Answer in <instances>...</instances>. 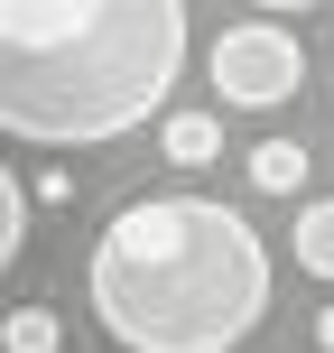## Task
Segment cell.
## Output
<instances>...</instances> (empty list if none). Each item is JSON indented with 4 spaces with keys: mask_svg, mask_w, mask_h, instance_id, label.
Segmentation results:
<instances>
[{
    "mask_svg": "<svg viewBox=\"0 0 334 353\" xmlns=\"http://www.w3.org/2000/svg\"><path fill=\"white\" fill-rule=\"evenodd\" d=\"M84 298L130 353H232L269 316V242L223 195H130L93 232Z\"/></svg>",
    "mask_w": 334,
    "mask_h": 353,
    "instance_id": "obj_1",
    "label": "cell"
},
{
    "mask_svg": "<svg viewBox=\"0 0 334 353\" xmlns=\"http://www.w3.org/2000/svg\"><path fill=\"white\" fill-rule=\"evenodd\" d=\"M186 74V0H0V130L103 149L167 112Z\"/></svg>",
    "mask_w": 334,
    "mask_h": 353,
    "instance_id": "obj_2",
    "label": "cell"
},
{
    "mask_svg": "<svg viewBox=\"0 0 334 353\" xmlns=\"http://www.w3.org/2000/svg\"><path fill=\"white\" fill-rule=\"evenodd\" d=\"M205 74H213V93H223L232 112H279L288 93L306 84V47L279 28V19H242V28L213 37Z\"/></svg>",
    "mask_w": 334,
    "mask_h": 353,
    "instance_id": "obj_3",
    "label": "cell"
},
{
    "mask_svg": "<svg viewBox=\"0 0 334 353\" xmlns=\"http://www.w3.org/2000/svg\"><path fill=\"white\" fill-rule=\"evenodd\" d=\"M158 149H167V168H213L223 121H213V112H167V121H158Z\"/></svg>",
    "mask_w": 334,
    "mask_h": 353,
    "instance_id": "obj_4",
    "label": "cell"
},
{
    "mask_svg": "<svg viewBox=\"0 0 334 353\" xmlns=\"http://www.w3.org/2000/svg\"><path fill=\"white\" fill-rule=\"evenodd\" d=\"M306 168H316V159H306V140H260V149L242 159V176H251L260 195H298Z\"/></svg>",
    "mask_w": 334,
    "mask_h": 353,
    "instance_id": "obj_5",
    "label": "cell"
},
{
    "mask_svg": "<svg viewBox=\"0 0 334 353\" xmlns=\"http://www.w3.org/2000/svg\"><path fill=\"white\" fill-rule=\"evenodd\" d=\"M0 353H65V316L56 307H10L0 316Z\"/></svg>",
    "mask_w": 334,
    "mask_h": 353,
    "instance_id": "obj_6",
    "label": "cell"
},
{
    "mask_svg": "<svg viewBox=\"0 0 334 353\" xmlns=\"http://www.w3.org/2000/svg\"><path fill=\"white\" fill-rule=\"evenodd\" d=\"M288 242H298V270H306V279H334V195L298 214V232H288Z\"/></svg>",
    "mask_w": 334,
    "mask_h": 353,
    "instance_id": "obj_7",
    "label": "cell"
},
{
    "mask_svg": "<svg viewBox=\"0 0 334 353\" xmlns=\"http://www.w3.org/2000/svg\"><path fill=\"white\" fill-rule=\"evenodd\" d=\"M28 251V186H19V168H0V270Z\"/></svg>",
    "mask_w": 334,
    "mask_h": 353,
    "instance_id": "obj_8",
    "label": "cell"
},
{
    "mask_svg": "<svg viewBox=\"0 0 334 353\" xmlns=\"http://www.w3.org/2000/svg\"><path fill=\"white\" fill-rule=\"evenodd\" d=\"M37 205H74V168H47V176H37Z\"/></svg>",
    "mask_w": 334,
    "mask_h": 353,
    "instance_id": "obj_9",
    "label": "cell"
},
{
    "mask_svg": "<svg viewBox=\"0 0 334 353\" xmlns=\"http://www.w3.org/2000/svg\"><path fill=\"white\" fill-rule=\"evenodd\" d=\"M316 344H325V353H334V307H316Z\"/></svg>",
    "mask_w": 334,
    "mask_h": 353,
    "instance_id": "obj_10",
    "label": "cell"
},
{
    "mask_svg": "<svg viewBox=\"0 0 334 353\" xmlns=\"http://www.w3.org/2000/svg\"><path fill=\"white\" fill-rule=\"evenodd\" d=\"M251 10H325V0H251Z\"/></svg>",
    "mask_w": 334,
    "mask_h": 353,
    "instance_id": "obj_11",
    "label": "cell"
}]
</instances>
